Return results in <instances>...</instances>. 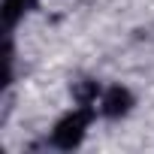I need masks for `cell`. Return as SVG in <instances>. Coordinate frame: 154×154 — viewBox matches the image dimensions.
Returning a JSON list of instances; mask_svg holds the SVG:
<instances>
[{"label": "cell", "mask_w": 154, "mask_h": 154, "mask_svg": "<svg viewBox=\"0 0 154 154\" xmlns=\"http://www.w3.org/2000/svg\"><path fill=\"white\" fill-rule=\"evenodd\" d=\"M97 106H85V103H75L69 112H63L54 124H51V133H48V145L57 148V151H72L79 148L91 130V124L97 121Z\"/></svg>", "instance_id": "1"}, {"label": "cell", "mask_w": 154, "mask_h": 154, "mask_svg": "<svg viewBox=\"0 0 154 154\" xmlns=\"http://www.w3.org/2000/svg\"><path fill=\"white\" fill-rule=\"evenodd\" d=\"M133 106H136V97H133V91L127 85H109V88L100 91V100H97V112L106 121L127 118L133 112Z\"/></svg>", "instance_id": "2"}, {"label": "cell", "mask_w": 154, "mask_h": 154, "mask_svg": "<svg viewBox=\"0 0 154 154\" xmlns=\"http://www.w3.org/2000/svg\"><path fill=\"white\" fill-rule=\"evenodd\" d=\"M36 3L39 0H3V24H6V30H12Z\"/></svg>", "instance_id": "3"}]
</instances>
